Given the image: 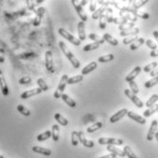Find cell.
Here are the masks:
<instances>
[{"instance_id": "cell-1", "label": "cell", "mask_w": 158, "mask_h": 158, "mask_svg": "<svg viewBox=\"0 0 158 158\" xmlns=\"http://www.w3.org/2000/svg\"><path fill=\"white\" fill-rule=\"evenodd\" d=\"M59 46H60V48L61 51L63 52V54L67 57V59L69 60V62L71 63V65L73 66V68L74 69L80 68V66H81L80 61H79V60H78V59L74 56V54H73L69 49V48L66 46V44H65L63 41H60V42H59Z\"/></svg>"}, {"instance_id": "cell-2", "label": "cell", "mask_w": 158, "mask_h": 158, "mask_svg": "<svg viewBox=\"0 0 158 158\" xmlns=\"http://www.w3.org/2000/svg\"><path fill=\"white\" fill-rule=\"evenodd\" d=\"M59 34H60L61 37H63L65 40H67L69 42H70L71 44H73V45L80 46L81 45V41L80 40H78L77 38H75L73 35L69 34L67 30H65V29L62 28V27L59 28Z\"/></svg>"}, {"instance_id": "cell-3", "label": "cell", "mask_w": 158, "mask_h": 158, "mask_svg": "<svg viewBox=\"0 0 158 158\" xmlns=\"http://www.w3.org/2000/svg\"><path fill=\"white\" fill-rule=\"evenodd\" d=\"M98 143L100 144H107V145H123V140L119 138H107V137H102L99 138Z\"/></svg>"}, {"instance_id": "cell-4", "label": "cell", "mask_w": 158, "mask_h": 158, "mask_svg": "<svg viewBox=\"0 0 158 158\" xmlns=\"http://www.w3.org/2000/svg\"><path fill=\"white\" fill-rule=\"evenodd\" d=\"M70 2H71L72 6H74V8H75V10H76L77 14L79 15L80 19H81V21L84 23L86 22V21L88 20V16H87V15H86V13L84 12V10H83V7H82V6L80 5L79 1L71 0Z\"/></svg>"}, {"instance_id": "cell-5", "label": "cell", "mask_w": 158, "mask_h": 158, "mask_svg": "<svg viewBox=\"0 0 158 158\" xmlns=\"http://www.w3.org/2000/svg\"><path fill=\"white\" fill-rule=\"evenodd\" d=\"M124 94L135 104L136 106L138 107V108H143V102L136 96L135 93H133L132 91H131V90H128V89H125L124 90Z\"/></svg>"}, {"instance_id": "cell-6", "label": "cell", "mask_w": 158, "mask_h": 158, "mask_svg": "<svg viewBox=\"0 0 158 158\" xmlns=\"http://www.w3.org/2000/svg\"><path fill=\"white\" fill-rule=\"evenodd\" d=\"M45 66L46 69L50 71L54 72V64H53V55L50 50H47L45 53Z\"/></svg>"}, {"instance_id": "cell-7", "label": "cell", "mask_w": 158, "mask_h": 158, "mask_svg": "<svg viewBox=\"0 0 158 158\" xmlns=\"http://www.w3.org/2000/svg\"><path fill=\"white\" fill-rule=\"evenodd\" d=\"M157 128H158V121L157 120H154L151 123V126L149 128V131L147 133V136H146V139L147 141L151 142L153 141L154 137L156 135V132H157Z\"/></svg>"}, {"instance_id": "cell-8", "label": "cell", "mask_w": 158, "mask_h": 158, "mask_svg": "<svg viewBox=\"0 0 158 158\" xmlns=\"http://www.w3.org/2000/svg\"><path fill=\"white\" fill-rule=\"evenodd\" d=\"M128 112H129V111H128L126 108H123V109L120 110L119 112H117L116 113H114L113 116H111V118H110V122H111L112 123H115L119 122V121H120L121 119H123L125 115H127Z\"/></svg>"}, {"instance_id": "cell-9", "label": "cell", "mask_w": 158, "mask_h": 158, "mask_svg": "<svg viewBox=\"0 0 158 158\" xmlns=\"http://www.w3.org/2000/svg\"><path fill=\"white\" fill-rule=\"evenodd\" d=\"M0 89H1V91H2L4 96H7L9 94V90H8L6 81L5 79L3 71L1 69H0Z\"/></svg>"}, {"instance_id": "cell-10", "label": "cell", "mask_w": 158, "mask_h": 158, "mask_svg": "<svg viewBox=\"0 0 158 158\" xmlns=\"http://www.w3.org/2000/svg\"><path fill=\"white\" fill-rule=\"evenodd\" d=\"M44 14H45V8L44 7H39L36 10V17L34 19V21H33V25L35 27H38V26L40 25Z\"/></svg>"}, {"instance_id": "cell-11", "label": "cell", "mask_w": 158, "mask_h": 158, "mask_svg": "<svg viewBox=\"0 0 158 158\" xmlns=\"http://www.w3.org/2000/svg\"><path fill=\"white\" fill-rule=\"evenodd\" d=\"M41 92H42V90H40V88H35V89H32V90H28L24 91L22 94L20 95V98L22 100H26V99L31 98L33 96H36L38 94H40Z\"/></svg>"}, {"instance_id": "cell-12", "label": "cell", "mask_w": 158, "mask_h": 158, "mask_svg": "<svg viewBox=\"0 0 158 158\" xmlns=\"http://www.w3.org/2000/svg\"><path fill=\"white\" fill-rule=\"evenodd\" d=\"M142 69H143L141 68L140 66H136L135 68L134 69L125 77V81H126L127 82H131V81H135V79L140 74V72H141Z\"/></svg>"}, {"instance_id": "cell-13", "label": "cell", "mask_w": 158, "mask_h": 158, "mask_svg": "<svg viewBox=\"0 0 158 158\" xmlns=\"http://www.w3.org/2000/svg\"><path fill=\"white\" fill-rule=\"evenodd\" d=\"M107 151H109L111 154H114L116 156H119V157H125L126 156L124 151L120 149V148H117L115 145H108Z\"/></svg>"}, {"instance_id": "cell-14", "label": "cell", "mask_w": 158, "mask_h": 158, "mask_svg": "<svg viewBox=\"0 0 158 158\" xmlns=\"http://www.w3.org/2000/svg\"><path fill=\"white\" fill-rule=\"evenodd\" d=\"M79 134V139H80V143H81L85 147L87 148H92L94 147V143L92 141H90V140H87L86 137L84 135L83 132H78Z\"/></svg>"}, {"instance_id": "cell-15", "label": "cell", "mask_w": 158, "mask_h": 158, "mask_svg": "<svg viewBox=\"0 0 158 158\" xmlns=\"http://www.w3.org/2000/svg\"><path fill=\"white\" fill-rule=\"evenodd\" d=\"M127 116H128L130 119L134 120L135 122L140 123V124H144V123H146V120H145L144 117H143V116H141V115H139V114H137V113H134V112H128Z\"/></svg>"}, {"instance_id": "cell-16", "label": "cell", "mask_w": 158, "mask_h": 158, "mask_svg": "<svg viewBox=\"0 0 158 158\" xmlns=\"http://www.w3.org/2000/svg\"><path fill=\"white\" fill-rule=\"evenodd\" d=\"M32 151L35 152V153H38V154H40V155H43L45 156H49L52 152L51 150L45 148V147H42V146H38V145H35L32 147Z\"/></svg>"}, {"instance_id": "cell-17", "label": "cell", "mask_w": 158, "mask_h": 158, "mask_svg": "<svg viewBox=\"0 0 158 158\" xmlns=\"http://www.w3.org/2000/svg\"><path fill=\"white\" fill-rule=\"evenodd\" d=\"M78 34L80 40H85L86 39V33H85V23L80 21L78 23Z\"/></svg>"}, {"instance_id": "cell-18", "label": "cell", "mask_w": 158, "mask_h": 158, "mask_svg": "<svg viewBox=\"0 0 158 158\" xmlns=\"http://www.w3.org/2000/svg\"><path fill=\"white\" fill-rule=\"evenodd\" d=\"M139 32H140V29H139L138 27H134V28L129 29V30L121 31V32H120V36H121V37H124V38L133 37V36H138Z\"/></svg>"}, {"instance_id": "cell-19", "label": "cell", "mask_w": 158, "mask_h": 158, "mask_svg": "<svg viewBox=\"0 0 158 158\" xmlns=\"http://www.w3.org/2000/svg\"><path fill=\"white\" fill-rule=\"evenodd\" d=\"M68 81H69V76L67 75V74H64V75L61 77L60 81V83H59V85H58L57 90H60L61 93H63V91L65 90L66 86L68 85Z\"/></svg>"}, {"instance_id": "cell-20", "label": "cell", "mask_w": 158, "mask_h": 158, "mask_svg": "<svg viewBox=\"0 0 158 158\" xmlns=\"http://www.w3.org/2000/svg\"><path fill=\"white\" fill-rule=\"evenodd\" d=\"M119 15H120V18H123V19H126V20L129 21V22L135 23L137 21V18H136L135 15H133V14H131V13L120 11V12H119Z\"/></svg>"}, {"instance_id": "cell-21", "label": "cell", "mask_w": 158, "mask_h": 158, "mask_svg": "<svg viewBox=\"0 0 158 158\" xmlns=\"http://www.w3.org/2000/svg\"><path fill=\"white\" fill-rule=\"evenodd\" d=\"M97 68V62L96 61H91L87 66H85L81 70V75H87L90 73L91 71H93L94 69Z\"/></svg>"}, {"instance_id": "cell-22", "label": "cell", "mask_w": 158, "mask_h": 158, "mask_svg": "<svg viewBox=\"0 0 158 158\" xmlns=\"http://www.w3.org/2000/svg\"><path fill=\"white\" fill-rule=\"evenodd\" d=\"M129 5L131 7H133L134 9H136V10H139V8H141L142 6H143L145 4L148 3V0H143V1H128Z\"/></svg>"}, {"instance_id": "cell-23", "label": "cell", "mask_w": 158, "mask_h": 158, "mask_svg": "<svg viewBox=\"0 0 158 158\" xmlns=\"http://www.w3.org/2000/svg\"><path fill=\"white\" fill-rule=\"evenodd\" d=\"M61 99H62V101H63L66 104H68L70 108H75L76 105H77V104H76V102H75L73 99H71L68 94H66V93H63V94L61 95Z\"/></svg>"}, {"instance_id": "cell-24", "label": "cell", "mask_w": 158, "mask_h": 158, "mask_svg": "<svg viewBox=\"0 0 158 158\" xmlns=\"http://www.w3.org/2000/svg\"><path fill=\"white\" fill-rule=\"evenodd\" d=\"M51 134H52V139L54 142H58L60 140V126L58 124L52 125Z\"/></svg>"}, {"instance_id": "cell-25", "label": "cell", "mask_w": 158, "mask_h": 158, "mask_svg": "<svg viewBox=\"0 0 158 158\" xmlns=\"http://www.w3.org/2000/svg\"><path fill=\"white\" fill-rule=\"evenodd\" d=\"M54 118H55V120L58 122L59 124H60V125H62V126H67V125H68V120H67L63 115H61L60 113H55Z\"/></svg>"}, {"instance_id": "cell-26", "label": "cell", "mask_w": 158, "mask_h": 158, "mask_svg": "<svg viewBox=\"0 0 158 158\" xmlns=\"http://www.w3.org/2000/svg\"><path fill=\"white\" fill-rule=\"evenodd\" d=\"M102 38H103L104 41H106V42L110 43L111 45H113V46L118 45V40H117L115 38H113V36H112L111 34H109V33H104V34H103V36H102Z\"/></svg>"}, {"instance_id": "cell-27", "label": "cell", "mask_w": 158, "mask_h": 158, "mask_svg": "<svg viewBox=\"0 0 158 158\" xmlns=\"http://www.w3.org/2000/svg\"><path fill=\"white\" fill-rule=\"evenodd\" d=\"M156 112H158V104H155L154 106H152V107H150V108H148L146 111H144L143 112V117L144 118H148V117H150V116H152L154 113H156Z\"/></svg>"}, {"instance_id": "cell-28", "label": "cell", "mask_w": 158, "mask_h": 158, "mask_svg": "<svg viewBox=\"0 0 158 158\" xmlns=\"http://www.w3.org/2000/svg\"><path fill=\"white\" fill-rule=\"evenodd\" d=\"M82 81H83V75H75L73 77L69 78L68 84L69 85L76 84V83H79V82H81Z\"/></svg>"}, {"instance_id": "cell-29", "label": "cell", "mask_w": 158, "mask_h": 158, "mask_svg": "<svg viewBox=\"0 0 158 158\" xmlns=\"http://www.w3.org/2000/svg\"><path fill=\"white\" fill-rule=\"evenodd\" d=\"M88 37H89L90 40H93V42H97L99 44H103L105 42L102 37H101V36H99V35H97L95 33H90Z\"/></svg>"}, {"instance_id": "cell-30", "label": "cell", "mask_w": 158, "mask_h": 158, "mask_svg": "<svg viewBox=\"0 0 158 158\" xmlns=\"http://www.w3.org/2000/svg\"><path fill=\"white\" fill-rule=\"evenodd\" d=\"M19 57L20 60H32V59H34V58H37L38 55H37L35 52L29 51V52H24V53H21Z\"/></svg>"}, {"instance_id": "cell-31", "label": "cell", "mask_w": 158, "mask_h": 158, "mask_svg": "<svg viewBox=\"0 0 158 158\" xmlns=\"http://www.w3.org/2000/svg\"><path fill=\"white\" fill-rule=\"evenodd\" d=\"M158 101V94H153L149 99H148V101L145 102V106L146 107H148V108H150V107H152V106H154L155 104H156V102Z\"/></svg>"}, {"instance_id": "cell-32", "label": "cell", "mask_w": 158, "mask_h": 158, "mask_svg": "<svg viewBox=\"0 0 158 158\" xmlns=\"http://www.w3.org/2000/svg\"><path fill=\"white\" fill-rule=\"evenodd\" d=\"M50 137H52L51 131H46L44 133H41V134H40L39 135L37 136V140L39 142H43V141L49 139Z\"/></svg>"}, {"instance_id": "cell-33", "label": "cell", "mask_w": 158, "mask_h": 158, "mask_svg": "<svg viewBox=\"0 0 158 158\" xmlns=\"http://www.w3.org/2000/svg\"><path fill=\"white\" fill-rule=\"evenodd\" d=\"M145 42V40L143 39V38H139L136 41H135L133 44H131L130 46V49L131 50H136V49H138L141 46L143 45V43Z\"/></svg>"}, {"instance_id": "cell-34", "label": "cell", "mask_w": 158, "mask_h": 158, "mask_svg": "<svg viewBox=\"0 0 158 158\" xmlns=\"http://www.w3.org/2000/svg\"><path fill=\"white\" fill-rule=\"evenodd\" d=\"M102 127V122H97V123H95L94 124H92L91 126L90 127H88L87 128V133H89V134H91V133H94L95 131H98L99 129H101Z\"/></svg>"}, {"instance_id": "cell-35", "label": "cell", "mask_w": 158, "mask_h": 158, "mask_svg": "<svg viewBox=\"0 0 158 158\" xmlns=\"http://www.w3.org/2000/svg\"><path fill=\"white\" fill-rule=\"evenodd\" d=\"M113 59H114L113 54H108V55H104V56L100 57V58L98 59V61L101 62V63H106V62L112 61Z\"/></svg>"}, {"instance_id": "cell-36", "label": "cell", "mask_w": 158, "mask_h": 158, "mask_svg": "<svg viewBox=\"0 0 158 158\" xmlns=\"http://www.w3.org/2000/svg\"><path fill=\"white\" fill-rule=\"evenodd\" d=\"M157 67H158V62L157 61H154V62H151V63H149L148 65H146L144 68L143 69V70L144 72L148 73V72L153 71L155 69L157 68Z\"/></svg>"}, {"instance_id": "cell-37", "label": "cell", "mask_w": 158, "mask_h": 158, "mask_svg": "<svg viewBox=\"0 0 158 158\" xmlns=\"http://www.w3.org/2000/svg\"><path fill=\"white\" fill-rule=\"evenodd\" d=\"M156 84H158V76H156V77H154L153 79H151V80L147 81L144 83V87H145V88H147V89H149V88L154 87V86H155V85H156Z\"/></svg>"}, {"instance_id": "cell-38", "label": "cell", "mask_w": 158, "mask_h": 158, "mask_svg": "<svg viewBox=\"0 0 158 158\" xmlns=\"http://www.w3.org/2000/svg\"><path fill=\"white\" fill-rule=\"evenodd\" d=\"M123 151H124L126 156L128 158H137L136 155L134 153V151L132 150V148H131L130 146L125 145V146L123 147Z\"/></svg>"}, {"instance_id": "cell-39", "label": "cell", "mask_w": 158, "mask_h": 158, "mask_svg": "<svg viewBox=\"0 0 158 158\" xmlns=\"http://www.w3.org/2000/svg\"><path fill=\"white\" fill-rule=\"evenodd\" d=\"M80 139H79V134L77 131H73L71 133V144L73 146H77L79 144Z\"/></svg>"}, {"instance_id": "cell-40", "label": "cell", "mask_w": 158, "mask_h": 158, "mask_svg": "<svg viewBox=\"0 0 158 158\" xmlns=\"http://www.w3.org/2000/svg\"><path fill=\"white\" fill-rule=\"evenodd\" d=\"M106 11V10H105ZM105 11L102 14V16L100 17V22H99V27L101 29H105L106 27V23H107V20H106V15H105Z\"/></svg>"}, {"instance_id": "cell-41", "label": "cell", "mask_w": 158, "mask_h": 158, "mask_svg": "<svg viewBox=\"0 0 158 158\" xmlns=\"http://www.w3.org/2000/svg\"><path fill=\"white\" fill-rule=\"evenodd\" d=\"M17 109H18V111L21 113L22 115H24V116H29V115L31 114L30 111H29L28 109H27V108H26L24 105H22V104H19V105L17 106Z\"/></svg>"}, {"instance_id": "cell-42", "label": "cell", "mask_w": 158, "mask_h": 158, "mask_svg": "<svg viewBox=\"0 0 158 158\" xmlns=\"http://www.w3.org/2000/svg\"><path fill=\"white\" fill-rule=\"evenodd\" d=\"M37 84L39 85V88L40 89V90H42V91H47V90H48V84L46 83V81L43 80V79H39L38 81H37Z\"/></svg>"}, {"instance_id": "cell-43", "label": "cell", "mask_w": 158, "mask_h": 158, "mask_svg": "<svg viewBox=\"0 0 158 158\" xmlns=\"http://www.w3.org/2000/svg\"><path fill=\"white\" fill-rule=\"evenodd\" d=\"M105 10H106V7H100V8L96 9V11L92 13V16H91L92 19H99L100 17L102 16V14Z\"/></svg>"}, {"instance_id": "cell-44", "label": "cell", "mask_w": 158, "mask_h": 158, "mask_svg": "<svg viewBox=\"0 0 158 158\" xmlns=\"http://www.w3.org/2000/svg\"><path fill=\"white\" fill-rule=\"evenodd\" d=\"M119 29L121 31H125V30H129V29H132L135 27V23L133 22H127L126 24H123V25H121V26H118Z\"/></svg>"}, {"instance_id": "cell-45", "label": "cell", "mask_w": 158, "mask_h": 158, "mask_svg": "<svg viewBox=\"0 0 158 158\" xmlns=\"http://www.w3.org/2000/svg\"><path fill=\"white\" fill-rule=\"evenodd\" d=\"M101 44L97 43V42H92L90 44H87V45L84 46L83 48V50L84 51H90V50H94V49H97Z\"/></svg>"}, {"instance_id": "cell-46", "label": "cell", "mask_w": 158, "mask_h": 158, "mask_svg": "<svg viewBox=\"0 0 158 158\" xmlns=\"http://www.w3.org/2000/svg\"><path fill=\"white\" fill-rule=\"evenodd\" d=\"M105 15H106V20H107V23H113V19H114L113 16V9L110 8V7H106Z\"/></svg>"}, {"instance_id": "cell-47", "label": "cell", "mask_w": 158, "mask_h": 158, "mask_svg": "<svg viewBox=\"0 0 158 158\" xmlns=\"http://www.w3.org/2000/svg\"><path fill=\"white\" fill-rule=\"evenodd\" d=\"M138 36H133V37H127V38H124L123 40V43L124 45H129V44H133L135 41H136L138 40Z\"/></svg>"}, {"instance_id": "cell-48", "label": "cell", "mask_w": 158, "mask_h": 158, "mask_svg": "<svg viewBox=\"0 0 158 158\" xmlns=\"http://www.w3.org/2000/svg\"><path fill=\"white\" fill-rule=\"evenodd\" d=\"M31 81H32V79L28 76H26V77H22L21 79H19V83L21 85H26V84H30Z\"/></svg>"}, {"instance_id": "cell-49", "label": "cell", "mask_w": 158, "mask_h": 158, "mask_svg": "<svg viewBox=\"0 0 158 158\" xmlns=\"http://www.w3.org/2000/svg\"><path fill=\"white\" fill-rule=\"evenodd\" d=\"M145 44H146V46H147L149 48H151L152 50L157 49V44H156V42H154L152 40H145Z\"/></svg>"}, {"instance_id": "cell-50", "label": "cell", "mask_w": 158, "mask_h": 158, "mask_svg": "<svg viewBox=\"0 0 158 158\" xmlns=\"http://www.w3.org/2000/svg\"><path fill=\"white\" fill-rule=\"evenodd\" d=\"M129 85H130V88H131V91H132L133 93H135V95L136 94H138V92H139V88H138V86H137L135 81H133L129 82Z\"/></svg>"}, {"instance_id": "cell-51", "label": "cell", "mask_w": 158, "mask_h": 158, "mask_svg": "<svg viewBox=\"0 0 158 158\" xmlns=\"http://www.w3.org/2000/svg\"><path fill=\"white\" fill-rule=\"evenodd\" d=\"M127 22H129V21H127L126 19H123V18H114V19H113V23L117 24L118 26L126 24Z\"/></svg>"}, {"instance_id": "cell-52", "label": "cell", "mask_w": 158, "mask_h": 158, "mask_svg": "<svg viewBox=\"0 0 158 158\" xmlns=\"http://www.w3.org/2000/svg\"><path fill=\"white\" fill-rule=\"evenodd\" d=\"M26 3L27 4V7L29 10H32L36 13V10H35V6H36V2L35 1H26Z\"/></svg>"}, {"instance_id": "cell-53", "label": "cell", "mask_w": 158, "mask_h": 158, "mask_svg": "<svg viewBox=\"0 0 158 158\" xmlns=\"http://www.w3.org/2000/svg\"><path fill=\"white\" fill-rule=\"evenodd\" d=\"M5 59V49L3 48H0V63H4Z\"/></svg>"}, {"instance_id": "cell-54", "label": "cell", "mask_w": 158, "mask_h": 158, "mask_svg": "<svg viewBox=\"0 0 158 158\" xmlns=\"http://www.w3.org/2000/svg\"><path fill=\"white\" fill-rule=\"evenodd\" d=\"M99 4L102 6V7H108L110 5H112V1H98Z\"/></svg>"}, {"instance_id": "cell-55", "label": "cell", "mask_w": 158, "mask_h": 158, "mask_svg": "<svg viewBox=\"0 0 158 158\" xmlns=\"http://www.w3.org/2000/svg\"><path fill=\"white\" fill-rule=\"evenodd\" d=\"M90 10L92 12V13L96 11V3H95V2H93V1H91V2H90Z\"/></svg>"}, {"instance_id": "cell-56", "label": "cell", "mask_w": 158, "mask_h": 158, "mask_svg": "<svg viewBox=\"0 0 158 158\" xmlns=\"http://www.w3.org/2000/svg\"><path fill=\"white\" fill-rule=\"evenodd\" d=\"M63 93H61L60 90H58L56 89L55 90V92H54V97L56 98V99H60V98H61V95H62Z\"/></svg>"}, {"instance_id": "cell-57", "label": "cell", "mask_w": 158, "mask_h": 158, "mask_svg": "<svg viewBox=\"0 0 158 158\" xmlns=\"http://www.w3.org/2000/svg\"><path fill=\"white\" fill-rule=\"evenodd\" d=\"M150 75H151V77H156V76H158V67L155 69L153 71H151Z\"/></svg>"}, {"instance_id": "cell-58", "label": "cell", "mask_w": 158, "mask_h": 158, "mask_svg": "<svg viewBox=\"0 0 158 158\" xmlns=\"http://www.w3.org/2000/svg\"><path fill=\"white\" fill-rule=\"evenodd\" d=\"M150 56L153 57V58H156V57H158V48L156 49V50H152L150 52Z\"/></svg>"}, {"instance_id": "cell-59", "label": "cell", "mask_w": 158, "mask_h": 158, "mask_svg": "<svg viewBox=\"0 0 158 158\" xmlns=\"http://www.w3.org/2000/svg\"><path fill=\"white\" fill-rule=\"evenodd\" d=\"M99 158H116V156L114 154H109V155H106V156H103Z\"/></svg>"}, {"instance_id": "cell-60", "label": "cell", "mask_w": 158, "mask_h": 158, "mask_svg": "<svg viewBox=\"0 0 158 158\" xmlns=\"http://www.w3.org/2000/svg\"><path fill=\"white\" fill-rule=\"evenodd\" d=\"M79 3H80V5L83 7L84 6H86V5L88 4V1H86V0H81V1H79Z\"/></svg>"}, {"instance_id": "cell-61", "label": "cell", "mask_w": 158, "mask_h": 158, "mask_svg": "<svg viewBox=\"0 0 158 158\" xmlns=\"http://www.w3.org/2000/svg\"><path fill=\"white\" fill-rule=\"evenodd\" d=\"M153 35H154V37H155L156 40L157 41V44H158V31H156V30H155V31L153 32Z\"/></svg>"}, {"instance_id": "cell-62", "label": "cell", "mask_w": 158, "mask_h": 158, "mask_svg": "<svg viewBox=\"0 0 158 158\" xmlns=\"http://www.w3.org/2000/svg\"><path fill=\"white\" fill-rule=\"evenodd\" d=\"M156 141H157V143H158V132H156Z\"/></svg>"}, {"instance_id": "cell-63", "label": "cell", "mask_w": 158, "mask_h": 158, "mask_svg": "<svg viewBox=\"0 0 158 158\" xmlns=\"http://www.w3.org/2000/svg\"><path fill=\"white\" fill-rule=\"evenodd\" d=\"M0 158H5V157H4L3 156H1V155H0Z\"/></svg>"}, {"instance_id": "cell-64", "label": "cell", "mask_w": 158, "mask_h": 158, "mask_svg": "<svg viewBox=\"0 0 158 158\" xmlns=\"http://www.w3.org/2000/svg\"><path fill=\"white\" fill-rule=\"evenodd\" d=\"M116 158H118V157H116Z\"/></svg>"}]
</instances>
